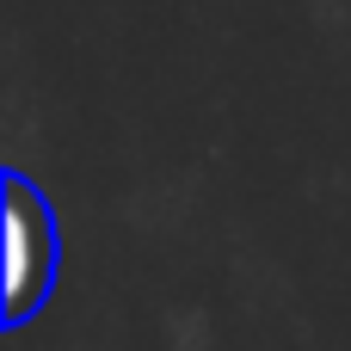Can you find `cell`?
<instances>
[{
  "label": "cell",
  "instance_id": "obj_1",
  "mask_svg": "<svg viewBox=\"0 0 351 351\" xmlns=\"http://www.w3.org/2000/svg\"><path fill=\"white\" fill-rule=\"evenodd\" d=\"M56 278V216L31 179H6V321H25Z\"/></svg>",
  "mask_w": 351,
  "mask_h": 351
}]
</instances>
